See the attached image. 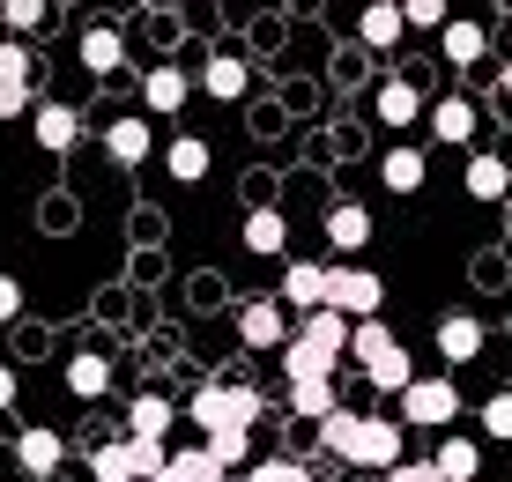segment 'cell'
<instances>
[{
	"instance_id": "1",
	"label": "cell",
	"mask_w": 512,
	"mask_h": 482,
	"mask_svg": "<svg viewBox=\"0 0 512 482\" xmlns=\"http://www.w3.org/2000/svg\"><path fill=\"white\" fill-rule=\"evenodd\" d=\"M193 423H201V438L253 431V423H260V394L245 379H201V394H193Z\"/></svg>"
},
{
	"instance_id": "2",
	"label": "cell",
	"mask_w": 512,
	"mask_h": 482,
	"mask_svg": "<svg viewBox=\"0 0 512 482\" xmlns=\"http://www.w3.org/2000/svg\"><path fill=\"white\" fill-rule=\"evenodd\" d=\"M379 305H386V282L372 275V267H357V260H334L327 267V312L334 319H379Z\"/></svg>"
},
{
	"instance_id": "3",
	"label": "cell",
	"mask_w": 512,
	"mask_h": 482,
	"mask_svg": "<svg viewBox=\"0 0 512 482\" xmlns=\"http://www.w3.org/2000/svg\"><path fill=\"white\" fill-rule=\"evenodd\" d=\"M90 475H97V482H156V475H164V445L97 438V445H90Z\"/></svg>"
},
{
	"instance_id": "4",
	"label": "cell",
	"mask_w": 512,
	"mask_h": 482,
	"mask_svg": "<svg viewBox=\"0 0 512 482\" xmlns=\"http://www.w3.org/2000/svg\"><path fill=\"white\" fill-rule=\"evenodd\" d=\"M334 460H342V468H364V475L401 468V423L394 416H357V431H349V445Z\"/></svg>"
},
{
	"instance_id": "5",
	"label": "cell",
	"mask_w": 512,
	"mask_h": 482,
	"mask_svg": "<svg viewBox=\"0 0 512 482\" xmlns=\"http://www.w3.org/2000/svg\"><path fill=\"white\" fill-rule=\"evenodd\" d=\"M453 416H461V386L453 379H409L401 386V423L409 431H446Z\"/></svg>"
},
{
	"instance_id": "6",
	"label": "cell",
	"mask_w": 512,
	"mask_h": 482,
	"mask_svg": "<svg viewBox=\"0 0 512 482\" xmlns=\"http://www.w3.org/2000/svg\"><path fill=\"white\" fill-rule=\"evenodd\" d=\"M282 312H327V260H282Z\"/></svg>"
},
{
	"instance_id": "7",
	"label": "cell",
	"mask_w": 512,
	"mask_h": 482,
	"mask_svg": "<svg viewBox=\"0 0 512 482\" xmlns=\"http://www.w3.org/2000/svg\"><path fill=\"white\" fill-rule=\"evenodd\" d=\"M238 342L245 349H282L290 342V312H282L275 297H245L238 305Z\"/></svg>"
},
{
	"instance_id": "8",
	"label": "cell",
	"mask_w": 512,
	"mask_h": 482,
	"mask_svg": "<svg viewBox=\"0 0 512 482\" xmlns=\"http://www.w3.org/2000/svg\"><path fill=\"white\" fill-rule=\"evenodd\" d=\"M30 134H38V149H45V156H67V149L82 141V112H75V104L38 97V112H30Z\"/></svg>"
},
{
	"instance_id": "9",
	"label": "cell",
	"mask_w": 512,
	"mask_h": 482,
	"mask_svg": "<svg viewBox=\"0 0 512 482\" xmlns=\"http://www.w3.org/2000/svg\"><path fill=\"white\" fill-rule=\"evenodd\" d=\"M327 245H334V253H364V245H372V208H364V201H334L327 208Z\"/></svg>"
},
{
	"instance_id": "10",
	"label": "cell",
	"mask_w": 512,
	"mask_h": 482,
	"mask_svg": "<svg viewBox=\"0 0 512 482\" xmlns=\"http://www.w3.org/2000/svg\"><path fill=\"white\" fill-rule=\"evenodd\" d=\"M171 423H179V408H171L164 394H134V401H127V438L164 445V438H171Z\"/></svg>"
},
{
	"instance_id": "11",
	"label": "cell",
	"mask_w": 512,
	"mask_h": 482,
	"mask_svg": "<svg viewBox=\"0 0 512 482\" xmlns=\"http://www.w3.org/2000/svg\"><path fill=\"white\" fill-rule=\"evenodd\" d=\"M438 356H446L453 371H461V364H475V356H483V319L446 312V319H438Z\"/></svg>"
},
{
	"instance_id": "12",
	"label": "cell",
	"mask_w": 512,
	"mask_h": 482,
	"mask_svg": "<svg viewBox=\"0 0 512 482\" xmlns=\"http://www.w3.org/2000/svg\"><path fill=\"white\" fill-rule=\"evenodd\" d=\"M201 89H208L216 104H238L245 89H253V67H245L238 52H208V67H201Z\"/></svg>"
},
{
	"instance_id": "13",
	"label": "cell",
	"mask_w": 512,
	"mask_h": 482,
	"mask_svg": "<svg viewBox=\"0 0 512 482\" xmlns=\"http://www.w3.org/2000/svg\"><path fill=\"white\" fill-rule=\"evenodd\" d=\"M238 238H245V253H260V260L290 253V223H282V208H253V216L238 223Z\"/></svg>"
},
{
	"instance_id": "14",
	"label": "cell",
	"mask_w": 512,
	"mask_h": 482,
	"mask_svg": "<svg viewBox=\"0 0 512 482\" xmlns=\"http://www.w3.org/2000/svg\"><path fill=\"white\" fill-rule=\"evenodd\" d=\"M475 127H483V112H475L461 89L431 104V134H438V141H453V149H461V141H475Z\"/></svg>"
},
{
	"instance_id": "15",
	"label": "cell",
	"mask_w": 512,
	"mask_h": 482,
	"mask_svg": "<svg viewBox=\"0 0 512 482\" xmlns=\"http://www.w3.org/2000/svg\"><path fill=\"white\" fill-rule=\"evenodd\" d=\"M431 468H438V482H483V445L475 438H438Z\"/></svg>"
},
{
	"instance_id": "16",
	"label": "cell",
	"mask_w": 512,
	"mask_h": 482,
	"mask_svg": "<svg viewBox=\"0 0 512 482\" xmlns=\"http://www.w3.org/2000/svg\"><path fill=\"white\" fill-rule=\"evenodd\" d=\"M461 186H468V201H505V193H512V164H505V156H468V171H461Z\"/></svg>"
},
{
	"instance_id": "17",
	"label": "cell",
	"mask_w": 512,
	"mask_h": 482,
	"mask_svg": "<svg viewBox=\"0 0 512 482\" xmlns=\"http://www.w3.org/2000/svg\"><path fill=\"white\" fill-rule=\"evenodd\" d=\"M379 178H386V193H423L431 164H423L416 141H401V149H386V156H379Z\"/></svg>"
},
{
	"instance_id": "18",
	"label": "cell",
	"mask_w": 512,
	"mask_h": 482,
	"mask_svg": "<svg viewBox=\"0 0 512 482\" xmlns=\"http://www.w3.org/2000/svg\"><path fill=\"white\" fill-rule=\"evenodd\" d=\"M104 149H112V164H149V149H156V134H149V119H112L104 127Z\"/></svg>"
},
{
	"instance_id": "19",
	"label": "cell",
	"mask_w": 512,
	"mask_h": 482,
	"mask_svg": "<svg viewBox=\"0 0 512 482\" xmlns=\"http://www.w3.org/2000/svg\"><path fill=\"white\" fill-rule=\"evenodd\" d=\"M193 97V75L186 67H149V82H141V104H149V112H179V104Z\"/></svg>"
},
{
	"instance_id": "20",
	"label": "cell",
	"mask_w": 512,
	"mask_h": 482,
	"mask_svg": "<svg viewBox=\"0 0 512 482\" xmlns=\"http://www.w3.org/2000/svg\"><path fill=\"white\" fill-rule=\"evenodd\" d=\"M82 67H90V75H119V67H127V38H119L112 23H90L82 30Z\"/></svg>"
},
{
	"instance_id": "21",
	"label": "cell",
	"mask_w": 512,
	"mask_h": 482,
	"mask_svg": "<svg viewBox=\"0 0 512 482\" xmlns=\"http://www.w3.org/2000/svg\"><path fill=\"white\" fill-rule=\"evenodd\" d=\"M208 164H216V156H208V141H201V134L164 141V171L179 178V186H201V178H208Z\"/></svg>"
},
{
	"instance_id": "22",
	"label": "cell",
	"mask_w": 512,
	"mask_h": 482,
	"mask_svg": "<svg viewBox=\"0 0 512 482\" xmlns=\"http://www.w3.org/2000/svg\"><path fill=\"white\" fill-rule=\"evenodd\" d=\"M15 460H23V475H60L67 438L60 431H23V438H15Z\"/></svg>"
},
{
	"instance_id": "23",
	"label": "cell",
	"mask_w": 512,
	"mask_h": 482,
	"mask_svg": "<svg viewBox=\"0 0 512 482\" xmlns=\"http://www.w3.org/2000/svg\"><path fill=\"white\" fill-rule=\"evenodd\" d=\"M282 371H290V386H312V379H342V364H334V356H320L312 342H282Z\"/></svg>"
},
{
	"instance_id": "24",
	"label": "cell",
	"mask_w": 512,
	"mask_h": 482,
	"mask_svg": "<svg viewBox=\"0 0 512 482\" xmlns=\"http://www.w3.org/2000/svg\"><path fill=\"white\" fill-rule=\"evenodd\" d=\"M290 334H297V342H312L320 356H334V364H342V349H349V319H334V312H305Z\"/></svg>"
},
{
	"instance_id": "25",
	"label": "cell",
	"mask_w": 512,
	"mask_h": 482,
	"mask_svg": "<svg viewBox=\"0 0 512 482\" xmlns=\"http://www.w3.org/2000/svg\"><path fill=\"white\" fill-rule=\"evenodd\" d=\"M357 38L372 45V52H394L401 38H409V30H401V8H394V0H372V8L357 15Z\"/></svg>"
},
{
	"instance_id": "26",
	"label": "cell",
	"mask_w": 512,
	"mask_h": 482,
	"mask_svg": "<svg viewBox=\"0 0 512 482\" xmlns=\"http://www.w3.org/2000/svg\"><path fill=\"white\" fill-rule=\"evenodd\" d=\"M401 349V334L386 327V319H357V327H349V356H357V371H372L379 356H394Z\"/></svg>"
},
{
	"instance_id": "27",
	"label": "cell",
	"mask_w": 512,
	"mask_h": 482,
	"mask_svg": "<svg viewBox=\"0 0 512 482\" xmlns=\"http://www.w3.org/2000/svg\"><path fill=\"white\" fill-rule=\"evenodd\" d=\"M438 52H446L453 67H475V60L490 52V30H483V23H461V15H453V23L438 30Z\"/></svg>"
},
{
	"instance_id": "28",
	"label": "cell",
	"mask_w": 512,
	"mask_h": 482,
	"mask_svg": "<svg viewBox=\"0 0 512 482\" xmlns=\"http://www.w3.org/2000/svg\"><path fill=\"white\" fill-rule=\"evenodd\" d=\"M67 394H75V401H104V394H112V364H104L97 349H82L75 364H67Z\"/></svg>"
},
{
	"instance_id": "29",
	"label": "cell",
	"mask_w": 512,
	"mask_h": 482,
	"mask_svg": "<svg viewBox=\"0 0 512 482\" xmlns=\"http://www.w3.org/2000/svg\"><path fill=\"white\" fill-rule=\"evenodd\" d=\"M372 112L386 119V127H416V119H423V97H416V82H379Z\"/></svg>"
},
{
	"instance_id": "30",
	"label": "cell",
	"mask_w": 512,
	"mask_h": 482,
	"mask_svg": "<svg viewBox=\"0 0 512 482\" xmlns=\"http://www.w3.org/2000/svg\"><path fill=\"white\" fill-rule=\"evenodd\" d=\"M156 482H223V468L208 460V445H179V453H164V475Z\"/></svg>"
},
{
	"instance_id": "31",
	"label": "cell",
	"mask_w": 512,
	"mask_h": 482,
	"mask_svg": "<svg viewBox=\"0 0 512 482\" xmlns=\"http://www.w3.org/2000/svg\"><path fill=\"white\" fill-rule=\"evenodd\" d=\"M290 408H297V416H305V423H327V416H334V408H342V386H334V379H312V386H290Z\"/></svg>"
},
{
	"instance_id": "32",
	"label": "cell",
	"mask_w": 512,
	"mask_h": 482,
	"mask_svg": "<svg viewBox=\"0 0 512 482\" xmlns=\"http://www.w3.org/2000/svg\"><path fill=\"white\" fill-rule=\"evenodd\" d=\"M208 460H216L223 475H231V468H253V431H216V438H208Z\"/></svg>"
},
{
	"instance_id": "33",
	"label": "cell",
	"mask_w": 512,
	"mask_h": 482,
	"mask_svg": "<svg viewBox=\"0 0 512 482\" xmlns=\"http://www.w3.org/2000/svg\"><path fill=\"white\" fill-rule=\"evenodd\" d=\"M245 482H312V468H305L297 453H275V460H253Z\"/></svg>"
},
{
	"instance_id": "34",
	"label": "cell",
	"mask_w": 512,
	"mask_h": 482,
	"mask_svg": "<svg viewBox=\"0 0 512 482\" xmlns=\"http://www.w3.org/2000/svg\"><path fill=\"white\" fill-rule=\"evenodd\" d=\"M364 379H372V386H379V394H401V386H409V379H416V364H409V349H394V356H379V364H372V371H364Z\"/></svg>"
},
{
	"instance_id": "35",
	"label": "cell",
	"mask_w": 512,
	"mask_h": 482,
	"mask_svg": "<svg viewBox=\"0 0 512 482\" xmlns=\"http://www.w3.org/2000/svg\"><path fill=\"white\" fill-rule=\"evenodd\" d=\"M0 89H30V45L0 38Z\"/></svg>"
},
{
	"instance_id": "36",
	"label": "cell",
	"mask_w": 512,
	"mask_h": 482,
	"mask_svg": "<svg viewBox=\"0 0 512 482\" xmlns=\"http://www.w3.org/2000/svg\"><path fill=\"white\" fill-rule=\"evenodd\" d=\"M453 15H446V0H409L401 8V30H446Z\"/></svg>"
},
{
	"instance_id": "37",
	"label": "cell",
	"mask_w": 512,
	"mask_h": 482,
	"mask_svg": "<svg viewBox=\"0 0 512 482\" xmlns=\"http://www.w3.org/2000/svg\"><path fill=\"white\" fill-rule=\"evenodd\" d=\"M483 438H512V394H490L483 401Z\"/></svg>"
},
{
	"instance_id": "38",
	"label": "cell",
	"mask_w": 512,
	"mask_h": 482,
	"mask_svg": "<svg viewBox=\"0 0 512 482\" xmlns=\"http://www.w3.org/2000/svg\"><path fill=\"white\" fill-rule=\"evenodd\" d=\"M349 431H357V408H334V416L320 423V445H327V453H342V445H349Z\"/></svg>"
},
{
	"instance_id": "39",
	"label": "cell",
	"mask_w": 512,
	"mask_h": 482,
	"mask_svg": "<svg viewBox=\"0 0 512 482\" xmlns=\"http://www.w3.org/2000/svg\"><path fill=\"white\" fill-rule=\"evenodd\" d=\"M0 23L23 38V30H38V23H45V8H38V0H8V8H0Z\"/></svg>"
},
{
	"instance_id": "40",
	"label": "cell",
	"mask_w": 512,
	"mask_h": 482,
	"mask_svg": "<svg viewBox=\"0 0 512 482\" xmlns=\"http://www.w3.org/2000/svg\"><path fill=\"white\" fill-rule=\"evenodd\" d=\"M38 112V89H0V119H23Z\"/></svg>"
},
{
	"instance_id": "41",
	"label": "cell",
	"mask_w": 512,
	"mask_h": 482,
	"mask_svg": "<svg viewBox=\"0 0 512 482\" xmlns=\"http://www.w3.org/2000/svg\"><path fill=\"white\" fill-rule=\"evenodd\" d=\"M8 319H23V282L0 275V327H8Z\"/></svg>"
},
{
	"instance_id": "42",
	"label": "cell",
	"mask_w": 512,
	"mask_h": 482,
	"mask_svg": "<svg viewBox=\"0 0 512 482\" xmlns=\"http://www.w3.org/2000/svg\"><path fill=\"white\" fill-rule=\"evenodd\" d=\"M379 482H438V468L431 460H401V468H386Z\"/></svg>"
},
{
	"instance_id": "43",
	"label": "cell",
	"mask_w": 512,
	"mask_h": 482,
	"mask_svg": "<svg viewBox=\"0 0 512 482\" xmlns=\"http://www.w3.org/2000/svg\"><path fill=\"white\" fill-rule=\"evenodd\" d=\"M15 394H23V386H15V364H0V416L15 408Z\"/></svg>"
},
{
	"instance_id": "44",
	"label": "cell",
	"mask_w": 512,
	"mask_h": 482,
	"mask_svg": "<svg viewBox=\"0 0 512 482\" xmlns=\"http://www.w3.org/2000/svg\"><path fill=\"white\" fill-rule=\"evenodd\" d=\"M498 97H505V104H512V60H505V67H498Z\"/></svg>"
}]
</instances>
